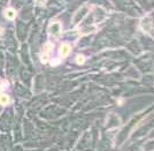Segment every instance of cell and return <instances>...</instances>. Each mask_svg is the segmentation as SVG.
Listing matches in <instances>:
<instances>
[{
	"mask_svg": "<svg viewBox=\"0 0 154 151\" xmlns=\"http://www.w3.org/2000/svg\"><path fill=\"white\" fill-rule=\"evenodd\" d=\"M62 31V24L59 21H52L48 26V33L54 37H59Z\"/></svg>",
	"mask_w": 154,
	"mask_h": 151,
	"instance_id": "obj_1",
	"label": "cell"
},
{
	"mask_svg": "<svg viewBox=\"0 0 154 151\" xmlns=\"http://www.w3.org/2000/svg\"><path fill=\"white\" fill-rule=\"evenodd\" d=\"M52 50H53V44L52 43H46L45 46L43 47V52H42V57H40V60L42 62H47L48 59H50V54H51Z\"/></svg>",
	"mask_w": 154,
	"mask_h": 151,
	"instance_id": "obj_2",
	"label": "cell"
},
{
	"mask_svg": "<svg viewBox=\"0 0 154 151\" xmlns=\"http://www.w3.org/2000/svg\"><path fill=\"white\" fill-rule=\"evenodd\" d=\"M140 24H141L143 30H144L145 33H151V31H152V17H151V14H148L147 16H145V17L141 19Z\"/></svg>",
	"mask_w": 154,
	"mask_h": 151,
	"instance_id": "obj_3",
	"label": "cell"
},
{
	"mask_svg": "<svg viewBox=\"0 0 154 151\" xmlns=\"http://www.w3.org/2000/svg\"><path fill=\"white\" fill-rule=\"evenodd\" d=\"M70 52H71V46L69 45V44L64 43V44L61 45V47H60V55H61L62 58H66Z\"/></svg>",
	"mask_w": 154,
	"mask_h": 151,
	"instance_id": "obj_4",
	"label": "cell"
},
{
	"mask_svg": "<svg viewBox=\"0 0 154 151\" xmlns=\"http://www.w3.org/2000/svg\"><path fill=\"white\" fill-rule=\"evenodd\" d=\"M4 15L8 20H14L16 17V11L14 8H7L6 11H5V13H4Z\"/></svg>",
	"mask_w": 154,
	"mask_h": 151,
	"instance_id": "obj_5",
	"label": "cell"
},
{
	"mask_svg": "<svg viewBox=\"0 0 154 151\" xmlns=\"http://www.w3.org/2000/svg\"><path fill=\"white\" fill-rule=\"evenodd\" d=\"M9 103V97L6 96V95H0V104L1 105H7Z\"/></svg>",
	"mask_w": 154,
	"mask_h": 151,
	"instance_id": "obj_6",
	"label": "cell"
},
{
	"mask_svg": "<svg viewBox=\"0 0 154 151\" xmlns=\"http://www.w3.org/2000/svg\"><path fill=\"white\" fill-rule=\"evenodd\" d=\"M84 61H85V58H84V55L79 54V55H77V57H76V62H77V64L82 65V64H84Z\"/></svg>",
	"mask_w": 154,
	"mask_h": 151,
	"instance_id": "obj_7",
	"label": "cell"
},
{
	"mask_svg": "<svg viewBox=\"0 0 154 151\" xmlns=\"http://www.w3.org/2000/svg\"><path fill=\"white\" fill-rule=\"evenodd\" d=\"M36 4H37L38 6H45L46 0H36Z\"/></svg>",
	"mask_w": 154,
	"mask_h": 151,
	"instance_id": "obj_8",
	"label": "cell"
},
{
	"mask_svg": "<svg viewBox=\"0 0 154 151\" xmlns=\"http://www.w3.org/2000/svg\"><path fill=\"white\" fill-rule=\"evenodd\" d=\"M2 31H4V30H2V28L0 27V37H1V35H2Z\"/></svg>",
	"mask_w": 154,
	"mask_h": 151,
	"instance_id": "obj_9",
	"label": "cell"
}]
</instances>
